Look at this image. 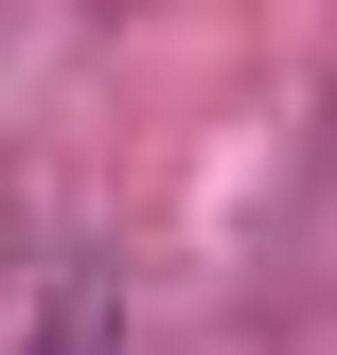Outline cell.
I'll list each match as a JSON object with an SVG mask.
<instances>
[{"label":"cell","instance_id":"1","mask_svg":"<svg viewBox=\"0 0 337 355\" xmlns=\"http://www.w3.org/2000/svg\"><path fill=\"white\" fill-rule=\"evenodd\" d=\"M18 355H125V266L107 249H53L36 302H18Z\"/></svg>","mask_w":337,"mask_h":355},{"label":"cell","instance_id":"2","mask_svg":"<svg viewBox=\"0 0 337 355\" xmlns=\"http://www.w3.org/2000/svg\"><path fill=\"white\" fill-rule=\"evenodd\" d=\"M89 18H142V0H89Z\"/></svg>","mask_w":337,"mask_h":355}]
</instances>
